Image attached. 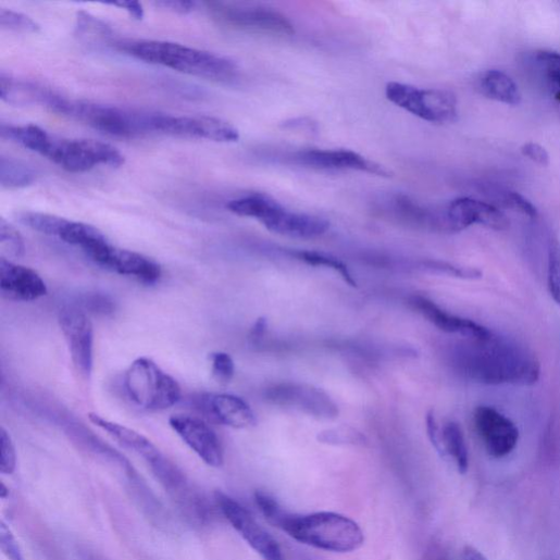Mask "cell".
<instances>
[{
	"label": "cell",
	"mask_w": 560,
	"mask_h": 560,
	"mask_svg": "<svg viewBox=\"0 0 560 560\" xmlns=\"http://www.w3.org/2000/svg\"><path fill=\"white\" fill-rule=\"evenodd\" d=\"M452 364L462 377L485 386L532 387L542 370L528 348L494 333L487 339H468L458 345Z\"/></svg>",
	"instance_id": "obj_1"
},
{
	"label": "cell",
	"mask_w": 560,
	"mask_h": 560,
	"mask_svg": "<svg viewBox=\"0 0 560 560\" xmlns=\"http://www.w3.org/2000/svg\"><path fill=\"white\" fill-rule=\"evenodd\" d=\"M256 502L265 519L295 540L332 552H351L364 543L363 531L352 519L335 512L293 513L264 491Z\"/></svg>",
	"instance_id": "obj_2"
},
{
	"label": "cell",
	"mask_w": 560,
	"mask_h": 560,
	"mask_svg": "<svg viewBox=\"0 0 560 560\" xmlns=\"http://www.w3.org/2000/svg\"><path fill=\"white\" fill-rule=\"evenodd\" d=\"M125 54L149 64L219 83H231L238 66L229 59L177 43L152 40L122 41L116 45Z\"/></svg>",
	"instance_id": "obj_3"
},
{
	"label": "cell",
	"mask_w": 560,
	"mask_h": 560,
	"mask_svg": "<svg viewBox=\"0 0 560 560\" xmlns=\"http://www.w3.org/2000/svg\"><path fill=\"white\" fill-rule=\"evenodd\" d=\"M51 110L114 137L133 138L152 132V113L109 104L70 100L60 95L55 98Z\"/></svg>",
	"instance_id": "obj_4"
},
{
	"label": "cell",
	"mask_w": 560,
	"mask_h": 560,
	"mask_svg": "<svg viewBox=\"0 0 560 560\" xmlns=\"http://www.w3.org/2000/svg\"><path fill=\"white\" fill-rule=\"evenodd\" d=\"M124 388L135 406L149 412L167 410L181 399L177 382L146 357L136 359L128 366Z\"/></svg>",
	"instance_id": "obj_5"
},
{
	"label": "cell",
	"mask_w": 560,
	"mask_h": 560,
	"mask_svg": "<svg viewBox=\"0 0 560 560\" xmlns=\"http://www.w3.org/2000/svg\"><path fill=\"white\" fill-rule=\"evenodd\" d=\"M146 463L186 519L197 525L211 522L213 509L206 495L176 464L161 451Z\"/></svg>",
	"instance_id": "obj_6"
},
{
	"label": "cell",
	"mask_w": 560,
	"mask_h": 560,
	"mask_svg": "<svg viewBox=\"0 0 560 560\" xmlns=\"http://www.w3.org/2000/svg\"><path fill=\"white\" fill-rule=\"evenodd\" d=\"M386 96L397 107L430 123H451L458 117L457 98L448 90L419 89L406 84L389 83Z\"/></svg>",
	"instance_id": "obj_7"
},
{
	"label": "cell",
	"mask_w": 560,
	"mask_h": 560,
	"mask_svg": "<svg viewBox=\"0 0 560 560\" xmlns=\"http://www.w3.org/2000/svg\"><path fill=\"white\" fill-rule=\"evenodd\" d=\"M211 15L229 28L271 37H291L294 25L283 14L261 7L235 3H209Z\"/></svg>",
	"instance_id": "obj_8"
},
{
	"label": "cell",
	"mask_w": 560,
	"mask_h": 560,
	"mask_svg": "<svg viewBox=\"0 0 560 560\" xmlns=\"http://www.w3.org/2000/svg\"><path fill=\"white\" fill-rule=\"evenodd\" d=\"M46 157L72 173L88 172L98 165L119 167L125 163L124 155L115 147L94 139L53 137Z\"/></svg>",
	"instance_id": "obj_9"
},
{
	"label": "cell",
	"mask_w": 560,
	"mask_h": 560,
	"mask_svg": "<svg viewBox=\"0 0 560 560\" xmlns=\"http://www.w3.org/2000/svg\"><path fill=\"white\" fill-rule=\"evenodd\" d=\"M151 127L155 133L217 142H236L240 139L239 130L233 124L207 115L172 116L154 113Z\"/></svg>",
	"instance_id": "obj_10"
},
{
	"label": "cell",
	"mask_w": 560,
	"mask_h": 560,
	"mask_svg": "<svg viewBox=\"0 0 560 560\" xmlns=\"http://www.w3.org/2000/svg\"><path fill=\"white\" fill-rule=\"evenodd\" d=\"M215 500L227 521L263 560H286L278 542L246 507L222 491L216 493Z\"/></svg>",
	"instance_id": "obj_11"
},
{
	"label": "cell",
	"mask_w": 560,
	"mask_h": 560,
	"mask_svg": "<svg viewBox=\"0 0 560 560\" xmlns=\"http://www.w3.org/2000/svg\"><path fill=\"white\" fill-rule=\"evenodd\" d=\"M59 323L79 378L89 381L94 369L95 343L91 320L83 310L65 307L60 311Z\"/></svg>",
	"instance_id": "obj_12"
},
{
	"label": "cell",
	"mask_w": 560,
	"mask_h": 560,
	"mask_svg": "<svg viewBox=\"0 0 560 560\" xmlns=\"http://www.w3.org/2000/svg\"><path fill=\"white\" fill-rule=\"evenodd\" d=\"M85 253L98 265L146 285L155 284L161 277V267L158 263L137 252L116 248L108 240Z\"/></svg>",
	"instance_id": "obj_13"
},
{
	"label": "cell",
	"mask_w": 560,
	"mask_h": 560,
	"mask_svg": "<svg viewBox=\"0 0 560 560\" xmlns=\"http://www.w3.org/2000/svg\"><path fill=\"white\" fill-rule=\"evenodd\" d=\"M474 427L487 455L502 459L518 446L520 433L517 425L493 407H477L473 414Z\"/></svg>",
	"instance_id": "obj_14"
},
{
	"label": "cell",
	"mask_w": 560,
	"mask_h": 560,
	"mask_svg": "<svg viewBox=\"0 0 560 560\" xmlns=\"http://www.w3.org/2000/svg\"><path fill=\"white\" fill-rule=\"evenodd\" d=\"M265 399L274 406L298 410L318 420L338 418L337 406L322 390L307 385L281 384L265 393Z\"/></svg>",
	"instance_id": "obj_15"
},
{
	"label": "cell",
	"mask_w": 560,
	"mask_h": 560,
	"mask_svg": "<svg viewBox=\"0 0 560 560\" xmlns=\"http://www.w3.org/2000/svg\"><path fill=\"white\" fill-rule=\"evenodd\" d=\"M171 428L208 465L221 468L225 462L224 448L213 428L201 419L174 415L169 420Z\"/></svg>",
	"instance_id": "obj_16"
},
{
	"label": "cell",
	"mask_w": 560,
	"mask_h": 560,
	"mask_svg": "<svg viewBox=\"0 0 560 560\" xmlns=\"http://www.w3.org/2000/svg\"><path fill=\"white\" fill-rule=\"evenodd\" d=\"M295 163L318 170H351L375 174L378 176H391V171L375 161L351 150H302L293 155Z\"/></svg>",
	"instance_id": "obj_17"
},
{
	"label": "cell",
	"mask_w": 560,
	"mask_h": 560,
	"mask_svg": "<svg viewBox=\"0 0 560 560\" xmlns=\"http://www.w3.org/2000/svg\"><path fill=\"white\" fill-rule=\"evenodd\" d=\"M446 215L451 233L462 232L473 225L497 232L509 228L508 219L497 208L470 198H460L449 203Z\"/></svg>",
	"instance_id": "obj_18"
},
{
	"label": "cell",
	"mask_w": 560,
	"mask_h": 560,
	"mask_svg": "<svg viewBox=\"0 0 560 560\" xmlns=\"http://www.w3.org/2000/svg\"><path fill=\"white\" fill-rule=\"evenodd\" d=\"M382 213L413 228L451 233L446 208L444 210L428 209L407 196H394L383 201Z\"/></svg>",
	"instance_id": "obj_19"
},
{
	"label": "cell",
	"mask_w": 560,
	"mask_h": 560,
	"mask_svg": "<svg viewBox=\"0 0 560 560\" xmlns=\"http://www.w3.org/2000/svg\"><path fill=\"white\" fill-rule=\"evenodd\" d=\"M0 290L14 301H35L48 294L42 277L29 267L16 264L5 257L0 258Z\"/></svg>",
	"instance_id": "obj_20"
},
{
	"label": "cell",
	"mask_w": 560,
	"mask_h": 560,
	"mask_svg": "<svg viewBox=\"0 0 560 560\" xmlns=\"http://www.w3.org/2000/svg\"><path fill=\"white\" fill-rule=\"evenodd\" d=\"M409 303L414 310L445 333L460 335L471 340H484L493 335V332L487 327L470 319L451 314L423 296L411 297Z\"/></svg>",
	"instance_id": "obj_21"
},
{
	"label": "cell",
	"mask_w": 560,
	"mask_h": 560,
	"mask_svg": "<svg viewBox=\"0 0 560 560\" xmlns=\"http://www.w3.org/2000/svg\"><path fill=\"white\" fill-rule=\"evenodd\" d=\"M203 409L215 422L236 430L256 426L251 407L241 398L226 394H209L202 398Z\"/></svg>",
	"instance_id": "obj_22"
},
{
	"label": "cell",
	"mask_w": 560,
	"mask_h": 560,
	"mask_svg": "<svg viewBox=\"0 0 560 560\" xmlns=\"http://www.w3.org/2000/svg\"><path fill=\"white\" fill-rule=\"evenodd\" d=\"M263 225L274 234L295 239H314L325 235L329 229V223L322 217L294 213L283 207Z\"/></svg>",
	"instance_id": "obj_23"
},
{
	"label": "cell",
	"mask_w": 560,
	"mask_h": 560,
	"mask_svg": "<svg viewBox=\"0 0 560 560\" xmlns=\"http://www.w3.org/2000/svg\"><path fill=\"white\" fill-rule=\"evenodd\" d=\"M58 95L45 87L17 80L5 73L0 75V97L15 105H45L51 108Z\"/></svg>",
	"instance_id": "obj_24"
},
{
	"label": "cell",
	"mask_w": 560,
	"mask_h": 560,
	"mask_svg": "<svg viewBox=\"0 0 560 560\" xmlns=\"http://www.w3.org/2000/svg\"><path fill=\"white\" fill-rule=\"evenodd\" d=\"M88 418L94 425L105 432L125 449L141 457L145 461L159 451L148 438L134 430L108 421L96 413H90Z\"/></svg>",
	"instance_id": "obj_25"
},
{
	"label": "cell",
	"mask_w": 560,
	"mask_h": 560,
	"mask_svg": "<svg viewBox=\"0 0 560 560\" xmlns=\"http://www.w3.org/2000/svg\"><path fill=\"white\" fill-rule=\"evenodd\" d=\"M477 89L487 99L503 104L519 105L522 101L517 83L501 71L489 70L482 73L477 79Z\"/></svg>",
	"instance_id": "obj_26"
},
{
	"label": "cell",
	"mask_w": 560,
	"mask_h": 560,
	"mask_svg": "<svg viewBox=\"0 0 560 560\" xmlns=\"http://www.w3.org/2000/svg\"><path fill=\"white\" fill-rule=\"evenodd\" d=\"M0 134L3 139L16 142L43 157L48 153L53 139L48 132L34 124L17 126L2 123Z\"/></svg>",
	"instance_id": "obj_27"
},
{
	"label": "cell",
	"mask_w": 560,
	"mask_h": 560,
	"mask_svg": "<svg viewBox=\"0 0 560 560\" xmlns=\"http://www.w3.org/2000/svg\"><path fill=\"white\" fill-rule=\"evenodd\" d=\"M444 459H451L460 474H466L470 468L469 449L461 426L449 422L443 428Z\"/></svg>",
	"instance_id": "obj_28"
},
{
	"label": "cell",
	"mask_w": 560,
	"mask_h": 560,
	"mask_svg": "<svg viewBox=\"0 0 560 560\" xmlns=\"http://www.w3.org/2000/svg\"><path fill=\"white\" fill-rule=\"evenodd\" d=\"M281 207L275 200L257 195L231 201L227 204V210L237 216L254 219L263 224Z\"/></svg>",
	"instance_id": "obj_29"
},
{
	"label": "cell",
	"mask_w": 560,
	"mask_h": 560,
	"mask_svg": "<svg viewBox=\"0 0 560 560\" xmlns=\"http://www.w3.org/2000/svg\"><path fill=\"white\" fill-rule=\"evenodd\" d=\"M37 178V172L29 164L12 157L0 158V184L4 189H24Z\"/></svg>",
	"instance_id": "obj_30"
},
{
	"label": "cell",
	"mask_w": 560,
	"mask_h": 560,
	"mask_svg": "<svg viewBox=\"0 0 560 560\" xmlns=\"http://www.w3.org/2000/svg\"><path fill=\"white\" fill-rule=\"evenodd\" d=\"M533 62L539 79L553 98L560 101V53L538 51Z\"/></svg>",
	"instance_id": "obj_31"
},
{
	"label": "cell",
	"mask_w": 560,
	"mask_h": 560,
	"mask_svg": "<svg viewBox=\"0 0 560 560\" xmlns=\"http://www.w3.org/2000/svg\"><path fill=\"white\" fill-rule=\"evenodd\" d=\"M17 220L24 226L51 237L59 238L69 220L38 212H22Z\"/></svg>",
	"instance_id": "obj_32"
},
{
	"label": "cell",
	"mask_w": 560,
	"mask_h": 560,
	"mask_svg": "<svg viewBox=\"0 0 560 560\" xmlns=\"http://www.w3.org/2000/svg\"><path fill=\"white\" fill-rule=\"evenodd\" d=\"M293 256L308 265L331 269L338 273L344 282L349 286H357V283L347 265L332 256L315 251H295L293 252Z\"/></svg>",
	"instance_id": "obj_33"
},
{
	"label": "cell",
	"mask_w": 560,
	"mask_h": 560,
	"mask_svg": "<svg viewBox=\"0 0 560 560\" xmlns=\"http://www.w3.org/2000/svg\"><path fill=\"white\" fill-rule=\"evenodd\" d=\"M0 246L11 258H22L26 252V246L20 232L8 223L0 220Z\"/></svg>",
	"instance_id": "obj_34"
},
{
	"label": "cell",
	"mask_w": 560,
	"mask_h": 560,
	"mask_svg": "<svg viewBox=\"0 0 560 560\" xmlns=\"http://www.w3.org/2000/svg\"><path fill=\"white\" fill-rule=\"evenodd\" d=\"M0 27L23 34H38L41 29L30 17L5 9H0Z\"/></svg>",
	"instance_id": "obj_35"
},
{
	"label": "cell",
	"mask_w": 560,
	"mask_h": 560,
	"mask_svg": "<svg viewBox=\"0 0 560 560\" xmlns=\"http://www.w3.org/2000/svg\"><path fill=\"white\" fill-rule=\"evenodd\" d=\"M212 376L221 386H227L235 376V361L233 357L223 351L213 352L210 356Z\"/></svg>",
	"instance_id": "obj_36"
},
{
	"label": "cell",
	"mask_w": 560,
	"mask_h": 560,
	"mask_svg": "<svg viewBox=\"0 0 560 560\" xmlns=\"http://www.w3.org/2000/svg\"><path fill=\"white\" fill-rule=\"evenodd\" d=\"M547 286L553 301L560 307V245L555 241L548 251Z\"/></svg>",
	"instance_id": "obj_37"
},
{
	"label": "cell",
	"mask_w": 560,
	"mask_h": 560,
	"mask_svg": "<svg viewBox=\"0 0 560 560\" xmlns=\"http://www.w3.org/2000/svg\"><path fill=\"white\" fill-rule=\"evenodd\" d=\"M427 271L460 279L476 281L483 277V273L476 269L462 267L446 262L428 261L423 263Z\"/></svg>",
	"instance_id": "obj_38"
},
{
	"label": "cell",
	"mask_w": 560,
	"mask_h": 560,
	"mask_svg": "<svg viewBox=\"0 0 560 560\" xmlns=\"http://www.w3.org/2000/svg\"><path fill=\"white\" fill-rule=\"evenodd\" d=\"M0 472L12 475L17 468V452L14 441L9 432L2 427L0 431Z\"/></svg>",
	"instance_id": "obj_39"
},
{
	"label": "cell",
	"mask_w": 560,
	"mask_h": 560,
	"mask_svg": "<svg viewBox=\"0 0 560 560\" xmlns=\"http://www.w3.org/2000/svg\"><path fill=\"white\" fill-rule=\"evenodd\" d=\"M318 439L327 445H362L364 443V437L360 433L348 427L323 432Z\"/></svg>",
	"instance_id": "obj_40"
},
{
	"label": "cell",
	"mask_w": 560,
	"mask_h": 560,
	"mask_svg": "<svg viewBox=\"0 0 560 560\" xmlns=\"http://www.w3.org/2000/svg\"><path fill=\"white\" fill-rule=\"evenodd\" d=\"M0 547L10 560H26L20 542L4 521L0 523Z\"/></svg>",
	"instance_id": "obj_41"
},
{
	"label": "cell",
	"mask_w": 560,
	"mask_h": 560,
	"mask_svg": "<svg viewBox=\"0 0 560 560\" xmlns=\"http://www.w3.org/2000/svg\"><path fill=\"white\" fill-rule=\"evenodd\" d=\"M503 202L509 209L519 212L531 220H535L537 217L536 208L527 199L517 192H507L505 195Z\"/></svg>",
	"instance_id": "obj_42"
},
{
	"label": "cell",
	"mask_w": 560,
	"mask_h": 560,
	"mask_svg": "<svg viewBox=\"0 0 560 560\" xmlns=\"http://www.w3.org/2000/svg\"><path fill=\"white\" fill-rule=\"evenodd\" d=\"M521 152L525 158L540 166H547L549 164V154L539 144L533 141L526 142L521 147Z\"/></svg>",
	"instance_id": "obj_43"
},
{
	"label": "cell",
	"mask_w": 560,
	"mask_h": 560,
	"mask_svg": "<svg viewBox=\"0 0 560 560\" xmlns=\"http://www.w3.org/2000/svg\"><path fill=\"white\" fill-rule=\"evenodd\" d=\"M154 5L178 15H189L198 9V3L184 2V0H164V2H157Z\"/></svg>",
	"instance_id": "obj_44"
},
{
	"label": "cell",
	"mask_w": 560,
	"mask_h": 560,
	"mask_svg": "<svg viewBox=\"0 0 560 560\" xmlns=\"http://www.w3.org/2000/svg\"><path fill=\"white\" fill-rule=\"evenodd\" d=\"M427 435L433 445L441 458H444L443 448V430H440L436 420L434 411H431L426 418Z\"/></svg>",
	"instance_id": "obj_45"
},
{
	"label": "cell",
	"mask_w": 560,
	"mask_h": 560,
	"mask_svg": "<svg viewBox=\"0 0 560 560\" xmlns=\"http://www.w3.org/2000/svg\"><path fill=\"white\" fill-rule=\"evenodd\" d=\"M107 5H112L115 8H120L121 10H124L127 12L132 18L136 21H141L145 16V11L140 3L138 2H121V3H111Z\"/></svg>",
	"instance_id": "obj_46"
},
{
	"label": "cell",
	"mask_w": 560,
	"mask_h": 560,
	"mask_svg": "<svg viewBox=\"0 0 560 560\" xmlns=\"http://www.w3.org/2000/svg\"><path fill=\"white\" fill-rule=\"evenodd\" d=\"M461 560H488L485 555L474 546H465L461 553Z\"/></svg>",
	"instance_id": "obj_47"
},
{
	"label": "cell",
	"mask_w": 560,
	"mask_h": 560,
	"mask_svg": "<svg viewBox=\"0 0 560 560\" xmlns=\"http://www.w3.org/2000/svg\"><path fill=\"white\" fill-rule=\"evenodd\" d=\"M266 327H267L266 320L259 319L251 329V338H253V339L261 338L264 335Z\"/></svg>",
	"instance_id": "obj_48"
},
{
	"label": "cell",
	"mask_w": 560,
	"mask_h": 560,
	"mask_svg": "<svg viewBox=\"0 0 560 560\" xmlns=\"http://www.w3.org/2000/svg\"><path fill=\"white\" fill-rule=\"evenodd\" d=\"M82 558H83V560H104L94 553H90V552H85Z\"/></svg>",
	"instance_id": "obj_49"
}]
</instances>
